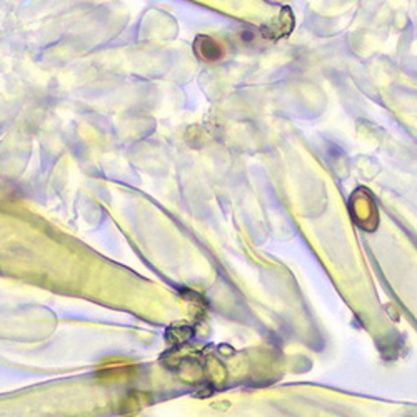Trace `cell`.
<instances>
[{
  "mask_svg": "<svg viewBox=\"0 0 417 417\" xmlns=\"http://www.w3.org/2000/svg\"><path fill=\"white\" fill-rule=\"evenodd\" d=\"M197 55L202 57L205 60H217L221 57V49L214 41H210L209 37H199L196 42Z\"/></svg>",
  "mask_w": 417,
  "mask_h": 417,
  "instance_id": "6da1fadb",
  "label": "cell"
}]
</instances>
